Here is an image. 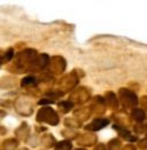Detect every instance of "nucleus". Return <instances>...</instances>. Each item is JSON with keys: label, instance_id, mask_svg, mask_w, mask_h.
Segmentation results:
<instances>
[{"label": "nucleus", "instance_id": "nucleus-2", "mask_svg": "<svg viewBox=\"0 0 147 150\" xmlns=\"http://www.w3.org/2000/svg\"><path fill=\"white\" fill-rule=\"evenodd\" d=\"M132 115H133V117H135L137 120H143L144 117H145V115H144V112L141 110H136V111H133Z\"/></svg>", "mask_w": 147, "mask_h": 150}, {"label": "nucleus", "instance_id": "nucleus-1", "mask_svg": "<svg viewBox=\"0 0 147 150\" xmlns=\"http://www.w3.org/2000/svg\"><path fill=\"white\" fill-rule=\"evenodd\" d=\"M34 84H36V78L35 77H32V76H30V77H25L24 79L22 80V85H34Z\"/></svg>", "mask_w": 147, "mask_h": 150}]
</instances>
